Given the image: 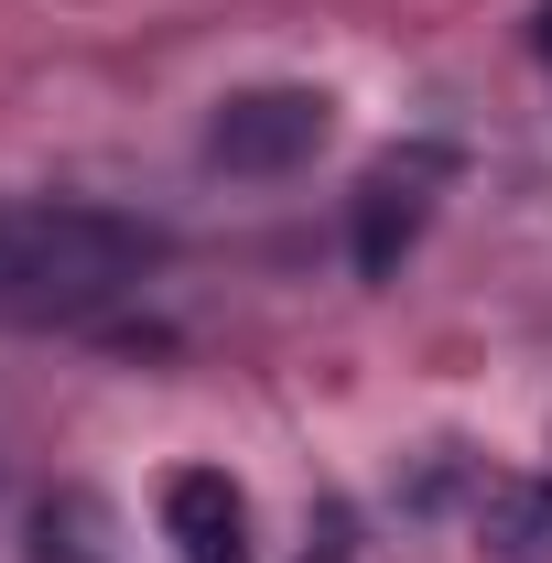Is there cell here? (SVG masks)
Listing matches in <instances>:
<instances>
[{
	"instance_id": "6da1fadb",
	"label": "cell",
	"mask_w": 552,
	"mask_h": 563,
	"mask_svg": "<svg viewBox=\"0 0 552 563\" xmlns=\"http://www.w3.org/2000/svg\"><path fill=\"white\" fill-rule=\"evenodd\" d=\"M163 261L141 217L109 207H11V261H0V314H98Z\"/></svg>"
},
{
	"instance_id": "7a4b0ae2",
	"label": "cell",
	"mask_w": 552,
	"mask_h": 563,
	"mask_svg": "<svg viewBox=\"0 0 552 563\" xmlns=\"http://www.w3.org/2000/svg\"><path fill=\"white\" fill-rule=\"evenodd\" d=\"M325 141H336V98L325 87H239V98H217V120H207V163L272 185V174H303Z\"/></svg>"
},
{
	"instance_id": "3957f363",
	"label": "cell",
	"mask_w": 552,
	"mask_h": 563,
	"mask_svg": "<svg viewBox=\"0 0 552 563\" xmlns=\"http://www.w3.org/2000/svg\"><path fill=\"white\" fill-rule=\"evenodd\" d=\"M163 542L185 563H261L250 553V498L228 466H174L163 477Z\"/></svg>"
},
{
	"instance_id": "277c9868",
	"label": "cell",
	"mask_w": 552,
	"mask_h": 563,
	"mask_svg": "<svg viewBox=\"0 0 552 563\" xmlns=\"http://www.w3.org/2000/svg\"><path fill=\"white\" fill-rule=\"evenodd\" d=\"M433 152H412V163H379L368 185H357V272L368 282H390L401 272V250L422 239V196H433Z\"/></svg>"
},
{
	"instance_id": "5b68a950",
	"label": "cell",
	"mask_w": 552,
	"mask_h": 563,
	"mask_svg": "<svg viewBox=\"0 0 552 563\" xmlns=\"http://www.w3.org/2000/svg\"><path fill=\"white\" fill-rule=\"evenodd\" d=\"M477 563H552V477H487L466 509Z\"/></svg>"
},
{
	"instance_id": "8992f818",
	"label": "cell",
	"mask_w": 552,
	"mask_h": 563,
	"mask_svg": "<svg viewBox=\"0 0 552 563\" xmlns=\"http://www.w3.org/2000/svg\"><path fill=\"white\" fill-rule=\"evenodd\" d=\"M33 553L44 563H109V509H98L87 488L44 498V509H33Z\"/></svg>"
},
{
	"instance_id": "52a82bcc",
	"label": "cell",
	"mask_w": 552,
	"mask_h": 563,
	"mask_svg": "<svg viewBox=\"0 0 552 563\" xmlns=\"http://www.w3.org/2000/svg\"><path fill=\"white\" fill-rule=\"evenodd\" d=\"M531 44H542V66H552V0H542V11H531Z\"/></svg>"
}]
</instances>
